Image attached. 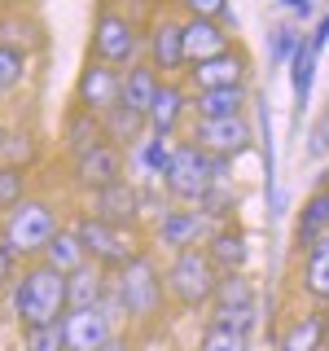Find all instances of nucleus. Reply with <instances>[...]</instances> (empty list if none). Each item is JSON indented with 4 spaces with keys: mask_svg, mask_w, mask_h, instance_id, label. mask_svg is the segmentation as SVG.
Segmentation results:
<instances>
[{
    "mask_svg": "<svg viewBox=\"0 0 329 351\" xmlns=\"http://www.w3.org/2000/svg\"><path fill=\"white\" fill-rule=\"evenodd\" d=\"M66 316V277L44 263H27L14 277V321L18 329H44Z\"/></svg>",
    "mask_w": 329,
    "mask_h": 351,
    "instance_id": "1",
    "label": "nucleus"
},
{
    "mask_svg": "<svg viewBox=\"0 0 329 351\" xmlns=\"http://www.w3.org/2000/svg\"><path fill=\"white\" fill-rule=\"evenodd\" d=\"M58 211L44 197H22L14 211H5V224H0V246L14 259H40V250L49 246V237L58 233Z\"/></svg>",
    "mask_w": 329,
    "mask_h": 351,
    "instance_id": "2",
    "label": "nucleus"
},
{
    "mask_svg": "<svg viewBox=\"0 0 329 351\" xmlns=\"http://www.w3.org/2000/svg\"><path fill=\"white\" fill-rule=\"evenodd\" d=\"M145 36H141L136 18L123 14L114 5H101L93 18V62L110 66V71H127L132 62H141Z\"/></svg>",
    "mask_w": 329,
    "mask_h": 351,
    "instance_id": "3",
    "label": "nucleus"
},
{
    "mask_svg": "<svg viewBox=\"0 0 329 351\" xmlns=\"http://www.w3.org/2000/svg\"><path fill=\"white\" fill-rule=\"evenodd\" d=\"M224 171H228V158H211L193 141H184V145L171 149V162L162 171V189L175 202H197L211 184H224Z\"/></svg>",
    "mask_w": 329,
    "mask_h": 351,
    "instance_id": "4",
    "label": "nucleus"
},
{
    "mask_svg": "<svg viewBox=\"0 0 329 351\" xmlns=\"http://www.w3.org/2000/svg\"><path fill=\"white\" fill-rule=\"evenodd\" d=\"M110 299H114L119 312H127L136 325L158 321V312H162V277H158V268H154L145 255H136L132 263H123V268L114 272Z\"/></svg>",
    "mask_w": 329,
    "mask_h": 351,
    "instance_id": "5",
    "label": "nucleus"
},
{
    "mask_svg": "<svg viewBox=\"0 0 329 351\" xmlns=\"http://www.w3.org/2000/svg\"><path fill=\"white\" fill-rule=\"evenodd\" d=\"M215 285H219V272L211 268V259H206V250H180V255L171 259V268H167V294L180 307H202V303H211V294H215Z\"/></svg>",
    "mask_w": 329,
    "mask_h": 351,
    "instance_id": "6",
    "label": "nucleus"
},
{
    "mask_svg": "<svg viewBox=\"0 0 329 351\" xmlns=\"http://www.w3.org/2000/svg\"><path fill=\"white\" fill-rule=\"evenodd\" d=\"M71 233L80 237L84 259H93L97 268H114L119 272L123 263H132V259L141 255L127 228H110V224H101V219H93V215H80L71 224Z\"/></svg>",
    "mask_w": 329,
    "mask_h": 351,
    "instance_id": "7",
    "label": "nucleus"
},
{
    "mask_svg": "<svg viewBox=\"0 0 329 351\" xmlns=\"http://www.w3.org/2000/svg\"><path fill=\"white\" fill-rule=\"evenodd\" d=\"M145 66L158 80H171L175 71H184V40H180V22L171 14H158L145 31Z\"/></svg>",
    "mask_w": 329,
    "mask_h": 351,
    "instance_id": "8",
    "label": "nucleus"
},
{
    "mask_svg": "<svg viewBox=\"0 0 329 351\" xmlns=\"http://www.w3.org/2000/svg\"><path fill=\"white\" fill-rule=\"evenodd\" d=\"M114 338V316L106 307H75L62 316V347L66 351H101Z\"/></svg>",
    "mask_w": 329,
    "mask_h": 351,
    "instance_id": "9",
    "label": "nucleus"
},
{
    "mask_svg": "<svg viewBox=\"0 0 329 351\" xmlns=\"http://www.w3.org/2000/svg\"><path fill=\"white\" fill-rule=\"evenodd\" d=\"M71 180H75V189H84V193L119 184L123 180V149L119 145H97L88 154H75L71 158Z\"/></svg>",
    "mask_w": 329,
    "mask_h": 351,
    "instance_id": "10",
    "label": "nucleus"
},
{
    "mask_svg": "<svg viewBox=\"0 0 329 351\" xmlns=\"http://www.w3.org/2000/svg\"><path fill=\"white\" fill-rule=\"evenodd\" d=\"M211 303H215V325L219 329H237V334H246L250 321H255V294H250V281L241 277V272L219 277Z\"/></svg>",
    "mask_w": 329,
    "mask_h": 351,
    "instance_id": "11",
    "label": "nucleus"
},
{
    "mask_svg": "<svg viewBox=\"0 0 329 351\" xmlns=\"http://www.w3.org/2000/svg\"><path fill=\"white\" fill-rule=\"evenodd\" d=\"M84 215L101 219V224H110V228H132L141 219V189L127 184V180L106 184V189L88 193V211Z\"/></svg>",
    "mask_w": 329,
    "mask_h": 351,
    "instance_id": "12",
    "label": "nucleus"
},
{
    "mask_svg": "<svg viewBox=\"0 0 329 351\" xmlns=\"http://www.w3.org/2000/svg\"><path fill=\"white\" fill-rule=\"evenodd\" d=\"M184 119H189V88L175 84V80H162L158 93H154V101H149V110H145V132L171 141Z\"/></svg>",
    "mask_w": 329,
    "mask_h": 351,
    "instance_id": "13",
    "label": "nucleus"
},
{
    "mask_svg": "<svg viewBox=\"0 0 329 351\" xmlns=\"http://www.w3.org/2000/svg\"><path fill=\"white\" fill-rule=\"evenodd\" d=\"M75 106L101 119L110 106H119V71H110L101 62H88L75 80Z\"/></svg>",
    "mask_w": 329,
    "mask_h": 351,
    "instance_id": "14",
    "label": "nucleus"
},
{
    "mask_svg": "<svg viewBox=\"0 0 329 351\" xmlns=\"http://www.w3.org/2000/svg\"><path fill=\"white\" fill-rule=\"evenodd\" d=\"M193 145L211 158H237L241 149L250 145V128L246 119H211V123H197L193 128Z\"/></svg>",
    "mask_w": 329,
    "mask_h": 351,
    "instance_id": "15",
    "label": "nucleus"
},
{
    "mask_svg": "<svg viewBox=\"0 0 329 351\" xmlns=\"http://www.w3.org/2000/svg\"><path fill=\"white\" fill-rule=\"evenodd\" d=\"M180 40H184V66H197V62H211L219 53H228V31L211 18H184Z\"/></svg>",
    "mask_w": 329,
    "mask_h": 351,
    "instance_id": "16",
    "label": "nucleus"
},
{
    "mask_svg": "<svg viewBox=\"0 0 329 351\" xmlns=\"http://www.w3.org/2000/svg\"><path fill=\"white\" fill-rule=\"evenodd\" d=\"M241 75H246V58L228 49V53H219V58H211V62L189 66V88H193V93H211V88H233V84H241Z\"/></svg>",
    "mask_w": 329,
    "mask_h": 351,
    "instance_id": "17",
    "label": "nucleus"
},
{
    "mask_svg": "<svg viewBox=\"0 0 329 351\" xmlns=\"http://www.w3.org/2000/svg\"><path fill=\"white\" fill-rule=\"evenodd\" d=\"M241 106H246V84L211 88V93H193L189 97V114H197V123H211V119H237Z\"/></svg>",
    "mask_w": 329,
    "mask_h": 351,
    "instance_id": "18",
    "label": "nucleus"
},
{
    "mask_svg": "<svg viewBox=\"0 0 329 351\" xmlns=\"http://www.w3.org/2000/svg\"><path fill=\"white\" fill-rule=\"evenodd\" d=\"M202 233H206V219L197 211H162L158 215V241L171 246L175 255H180V250H193L197 241H202Z\"/></svg>",
    "mask_w": 329,
    "mask_h": 351,
    "instance_id": "19",
    "label": "nucleus"
},
{
    "mask_svg": "<svg viewBox=\"0 0 329 351\" xmlns=\"http://www.w3.org/2000/svg\"><path fill=\"white\" fill-rule=\"evenodd\" d=\"M110 294V281H106V268L97 263H84L66 277V312L75 307H101V299Z\"/></svg>",
    "mask_w": 329,
    "mask_h": 351,
    "instance_id": "20",
    "label": "nucleus"
},
{
    "mask_svg": "<svg viewBox=\"0 0 329 351\" xmlns=\"http://www.w3.org/2000/svg\"><path fill=\"white\" fill-rule=\"evenodd\" d=\"M158 75L149 71L145 62H132L127 71H119V106H127V110H136V114H145L149 101H154V93H158Z\"/></svg>",
    "mask_w": 329,
    "mask_h": 351,
    "instance_id": "21",
    "label": "nucleus"
},
{
    "mask_svg": "<svg viewBox=\"0 0 329 351\" xmlns=\"http://www.w3.org/2000/svg\"><path fill=\"white\" fill-rule=\"evenodd\" d=\"M62 145H66V154H71V158H75V154L97 149V145H106V136H101V119L75 106L71 114H66V123H62Z\"/></svg>",
    "mask_w": 329,
    "mask_h": 351,
    "instance_id": "22",
    "label": "nucleus"
},
{
    "mask_svg": "<svg viewBox=\"0 0 329 351\" xmlns=\"http://www.w3.org/2000/svg\"><path fill=\"white\" fill-rule=\"evenodd\" d=\"M206 259H211V268H215V272L233 277V272L246 268L250 246H246V237H241L237 228H219V233L211 237V246H206Z\"/></svg>",
    "mask_w": 329,
    "mask_h": 351,
    "instance_id": "23",
    "label": "nucleus"
},
{
    "mask_svg": "<svg viewBox=\"0 0 329 351\" xmlns=\"http://www.w3.org/2000/svg\"><path fill=\"white\" fill-rule=\"evenodd\" d=\"M40 263L44 268H53V272H62V277H71L75 268H84V246H80V237L71 233V228H58V233L49 237V246L40 250Z\"/></svg>",
    "mask_w": 329,
    "mask_h": 351,
    "instance_id": "24",
    "label": "nucleus"
},
{
    "mask_svg": "<svg viewBox=\"0 0 329 351\" xmlns=\"http://www.w3.org/2000/svg\"><path fill=\"white\" fill-rule=\"evenodd\" d=\"M141 132H145V114H136V110H127V106H110L106 114H101V136H106V145H136L141 141Z\"/></svg>",
    "mask_w": 329,
    "mask_h": 351,
    "instance_id": "25",
    "label": "nucleus"
},
{
    "mask_svg": "<svg viewBox=\"0 0 329 351\" xmlns=\"http://www.w3.org/2000/svg\"><path fill=\"white\" fill-rule=\"evenodd\" d=\"M303 285L312 299H325L329 303V233L316 237L303 255Z\"/></svg>",
    "mask_w": 329,
    "mask_h": 351,
    "instance_id": "26",
    "label": "nucleus"
},
{
    "mask_svg": "<svg viewBox=\"0 0 329 351\" xmlns=\"http://www.w3.org/2000/svg\"><path fill=\"white\" fill-rule=\"evenodd\" d=\"M329 233V189L312 193L303 202V215H299V246H312L316 237Z\"/></svg>",
    "mask_w": 329,
    "mask_h": 351,
    "instance_id": "27",
    "label": "nucleus"
},
{
    "mask_svg": "<svg viewBox=\"0 0 329 351\" xmlns=\"http://www.w3.org/2000/svg\"><path fill=\"white\" fill-rule=\"evenodd\" d=\"M44 40V31L36 27V22H27V18H18V14H5L0 18V44L5 49H18V53H27L31 58V49Z\"/></svg>",
    "mask_w": 329,
    "mask_h": 351,
    "instance_id": "28",
    "label": "nucleus"
},
{
    "mask_svg": "<svg viewBox=\"0 0 329 351\" xmlns=\"http://www.w3.org/2000/svg\"><path fill=\"white\" fill-rule=\"evenodd\" d=\"M312 75H316V49L307 40H299V49H294V106H307V97H312Z\"/></svg>",
    "mask_w": 329,
    "mask_h": 351,
    "instance_id": "29",
    "label": "nucleus"
},
{
    "mask_svg": "<svg viewBox=\"0 0 329 351\" xmlns=\"http://www.w3.org/2000/svg\"><path fill=\"white\" fill-rule=\"evenodd\" d=\"M136 162H141V171H149V176H158L162 180V171H167V162H171V141H162V136H145V141H136Z\"/></svg>",
    "mask_w": 329,
    "mask_h": 351,
    "instance_id": "30",
    "label": "nucleus"
},
{
    "mask_svg": "<svg viewBox=\"0 0 329 351\" xmlns=\"http://www.w3.org/2000/svg\"><path fill=\"white\" fill-rule=\"evenodd\" d=\"M321 343H325L321 321H316V316H303V321H294L290 329H285L281 351H321Z\"/></svg>",
    "mask_w": 329,
    "mask_h": 351,
    "instance_id": "31",
    "label": "nucleus"
},
{
    "mask_svg": "<svg viewBox=\"0 0 329 351\" xmlns=\"http://www.w3.org/2000/svg\"><path fill=\"white\" fill-rule=\"evenodd\" d=\"M27 71H31V58H27V53L5 49V44H0V97L14 93V88L27 80Z\"/></svg>",
    "mask_w": 329,
    "mask_h": 351,
    "instance_id": "32",
    "label": "nucleus"
},
{
    "mask_svg": "<svg viewBox=\"0 0 329 351\" xmlns=\"http://www.w3.org/2000/svg\"><path fill=\"white\" fill-rule=\"evenodd\" d=\"M22 197H27V171L0 162V211H14Z\"/></svg>",
    "mask_w": 329,
    "mask_h": 351,
    "instance_id": "33",
    "label": "nucleus"
},
{
    "mask_svg": "<svg viewBox=\"0 0 329 351\" xmlns=\"http://www.w3.org/2000/svg\"><path fill=\"white\" fill-rule=\"evenodd\" d=\"M0 162H5V167H22V171H27L31 162H36V141H31L27 132H9V141H5V154H0Z\"/></svg>",
    "mask_w": 329,
    "mask_h": 351,
    "instance_id": "34",
    "label": "nucleus"
},
{
    "mask_svg": "<svg viewBox=\"0 0 329 351\" xmlns=\"http://www.w3.org/2000/svg\"><path fill=\"white\" fill-rule=\"evenodd\" d=\"M233 206H237V193H228L224 184H211V189L197 197V215L202 219H224Z\"/></svg>",
    "mask_w": 329,
    "mask_h": 351,
    "instance_id": "35",
    "label": "nucleus"
},
{
    "mask_svg": "<svg viewBox=\"0 0 329 351\" xmlns=\"http://www.w3.org/2000/svg\"><path fill=\"white\" fill-rule=\"evenodd\" d=\"M22 351H66L62 347V321L44 329H22Z\"/></svg>",
    "mask_w": 329,
    "mask_h": 351,
    "instance_id": "36",
    "label": "nucleus"
},
{
    "mask_svg": "<svg viewBox=\"0 0 329 351\" xmlns=\"http://www.w3.org/2000/svg\"><path fill=\"white\" fill-rule=\"evenodd\" d=\"M197 351H246V334H237V329H219V325H211Z\"/></svg>",
    "mask_w": 329,
    "mask_h": 351,
    "instance_id": "37",
    "label": "nucleus"
},
{
    "mask_svg": "<svg viewBox=\"0 0 329 351\" xmlns=\"http://www.w3.org/2000/svg\"><path fill=\"white\" fill-rule=\"evenodd\" d=\"M175 5L184 9V18H211V22H219L228 14V0H175Z\"/></svg>",
    "mask_w": 329,
    "mask_h": 351,
    "instance_id": "38",
    "label": "nucleus"
},
{
    "mask_svg": "<svg viewBox=\"0 0 329 351\" xmlns=\"http://www.w3.org/2000/svg\"><path fill=\"white\" fill-rule=\"evenodd\" d=\"M299 40H303V36H294L290 27L272 31V62H285V58H294V49H299Z\"/></svg>",
    "mask_w": 329,
    "mask_h": 351,
    "instance_id": "39",
    "label": "nucleus"
},
{
    "mask_svg": "<svg viewBox=\"0 0 329 351\" xmlns=\"http://www.w3.org/2000/svg\"><path fill=\"white\" fill-rule=\"evenodd\" d=\"M307 149H312L316 158H321V154H329V114L312 128V136H307Z\"/></svg>",
    "mask_w": 329,
    "mask_h": 351,
    "instance_id": "40",
    "label": "nucleus"
},
{
    "mask_svg": "<svg viewBox=\"0 0 329 351\" xmlns=\"http://www.w3.org/2000/svg\"><path fill=\"white\" fill-rule=\"evenodd\" d=\"M14 277H18V259L0 246V290H5V285H14Z\"/></svg>",
    "mask_w": 329,
    "mask_h": 351,
    "instance_id": "41",
    "label": "nucleus"
},
{
    "mask_svg": "<svg viewBox=\"0 0 329 351\" xmlns=\"http://www.w3.org/2000/svg\"><path fill=\"white\" fill-rule=\"evenodd\" d=\"M277 5H290L299 18H312V0H277Z\"/></svg>",
    "mask_w": 329,
    "mask_h": 351,
    "instance_id": "42",
    "label": "nucleus"
},
{
    "mask_svg": "<svg viewBox=\"0 0 329 351\" xmlns=\"http://www.w3.org/2000/svg\"><path fill=\"white\" fill-rule=\"evenodd\" d=\"M119 5H123V14H136V9H154L158 0H119Z\"/></svg>",
    "mask_w": 329,
    "mask_h": 351,
    "instance_id": "43",
    "label": "nucleus"
},
{
    "mask_svg": "<svg viewBox=\"0 0 329 351\" xmlns=\"http://www.w3.org/2000/svg\"><path fill=\"white\" fill-rule=\"evenodd\" d=\"M101 351H127V343H123V338H110V343H106Z\"/></svg>",
    "mask_w": 329,
    "mask_h": 351,
    "instance_id": "44",
    "label": "nucleus"
},
{
    "mask_svg": "<svg viewBox=\"0 0 329 351\" xmlns=\"http://www.w3.org/2000/svg\"><path fill=\"white\" fill-rule=\"evenodd\" d=\"M5 141H9V128L0 123V154H5Z\"/></svg>",
    "mask_w": 329,
    "mask_h": 351,
    "instance_id": "45",
    "label": "nucleus"
},
{
    "mask_svg": "<svg viewBox=\"0 0 329 351\" xmlns=\"http://www.w3.org/2000/svg\"><path fill=\"white\" fill-rule=\"evenodd\" d=\"M321 334H325V338H329V316H325V321H321Z\"/></svg>",
    "mask_w": 329,
    "mask_h": 351,
    "instance_id": "46",
    "label": "nucleus"
}]
</instances>
